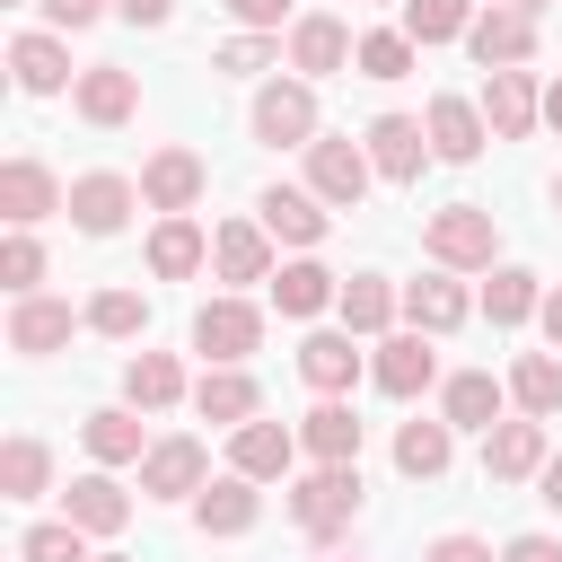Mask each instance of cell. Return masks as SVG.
Wrapping results in <instances>:
<instances>
[{
  "label": "cell",
  "instance_id": "obj_1",
  "mask_svg": "<svg viewBox=\"0 0 562 562\" xmlns=\"http://www.w3.org/2000/svg\"><path fill=\"white\" fill-rule=\"evenodd\" d=\"M422 246H430V255H439L448 272H474V263H492L501 228H492V211H483V202H448V211H430Z\"/></svg>",
  "mask_w": 562,
  "mask_h": 562
},
{
  "label": "cell",
  "instance_id": "obj_2",
  "mask_svg": "<svg viewBox=\"0 0 562 562\" xmlns=\"http://www.w3.org/2000/svg\"><path fill=\"white\" fill-rule=\"evenodd\" d=\"M351 509H360V474H351V465H316V474L290 492V518H299L307 536H342Z\"/></svg>",
  "mask_w": 562,
  "mask_h": 562
},
{
  "label": "cell",
  "instance_id": "obj_3",
  "mask_svg": "<svg viewBox=\"0 0 562 562\" xmlns=\"http://www.w3.org/2000/svg\"><path fill=\"white\" fill-rule=\"evenodd\" d=\"M307 193H316L325 211H360V193H369V149H360V140H316V149H307Z\"/></svg>",
  "mask_w": 562,
  "mask_h": 562
},
{
  "label": "cell",
  "instance_id": "obj_4",
  "mask_svg": "<svg viewBox=\"0 0 562 562\" xmlns=\"http://www.w3.org/2000/svg\"><path fill=\"white\" fill-rule=\"evenodd\" d=\"M255 342H263V316H255L246 299H211V307L193 316V351H202L211 369H237Z\"/></svg>",
  "mask_w": 562,
  "mask_h": 562
},
{
  "label": "cell",
  "instance_id": "obj_5",
  "mask_svg": "<svg viewBox=\"0 0 562 562\" xmlns=\"http://www.w3.org/2000/svg\"><path fill=\"white\" fill-rule=\"evenodd\" d=\"M255 140H272V149H316V97L299 88V79H272L263 97H255Z\"/></svg>",
  "mask_w": 562,
  "mask_h": 562
},
{
  "label": "cell",
  "instance_id": "obj_6",
  "mask_svg": "<svg viewBox=\"0 0 562 562\" xmlns=\"http://www.w3.org/2000/svg\"><path fill=\"white\" fill-rule=\"evenodd\" d=\"M536 114H544V97H536L527 70H492V79H483V123H492V140H527Z\"/></svg>",
  "mask_w": 562,
  "mask_h": 562
},
{
  "label": "cell",
  "instance_id": "obj_7",
  "mask_svg": "<svg viewBox=\"0 0 562 562\" xmlns=\"http://www.w3.org/2000/svg\"><path fill=\"white\" fill-rule=\"evenodd\" d=\"M465 44H474L483 70H518V61L536 53V18H518V9H483V18L465 26Z\"/></svg>",
  "mask_w": 562,
  "mask_h": 562
},
{
  "label": "cell",
  "instance_id": "obj_8",
  "mask_svg": "<svg viewBox=\"0 0 562 562\" xmlns=\"http://www.w3.org/2000/svg\"><path fill=\"white\" fill-rule=\"evenodd\" d=\"M140 202L167 211V220L193 211V202H202V158H193V149H158V158L140 167Z\"/></svg>",
  "mask_w": 562,
  "mask_h": 562
},
{
  "label": "cell",
  "instance_id": "obj_9",
  "mask_svg": "<svg viewBox=\"0 0 562 562\" xmlns=\"http://www.w3.org/2000/svg\"><path fill=\"white\" fill-rule=\"evenodd\" d=\"M483 474H492V483L544 474V422H501V430H483Z\"/></svg>",
  "mask_w": 562,
  "mask_h": 562
},
{
  "label": "cell",
  "instance_id": "obj_10",
  "mask_svg": "<svg viewBox=\"0 0 562 562\" xmlns=\"http://www.w3.org/2000/svg\"><path fill=\"white\" fill-rule=\"evenodd\" d=\"M483 140H492V123H483L474 97H430V149H439L448 167H465Z\"/></svg>",
  "mask_w": 562,
  "mask_h": 562
},
{
  "label": "cell",
  "instance_id": "obj_11",
  "mask_svg": "<svg viewBox=\"0 0 562 562\" xmlns=\"http://www.w3.org/2000/svg\"><path fill=\"white\" fill-rule=\"evenodd\" d=\"M422 140H430V132H422L413 114H378V123H369V167H378L386 184H413V176H422Z\"/></svg>",
  "mask_w": 562,
  "mask_h": 562
},
{
  "label": "cell",
  "instance_id": "obj_12",
  "mask_svg": "<svg viewBox=\"0 0 562 562\" xmlns=\"http://www.w3.org/2000/svg\"><path fill=\"white\" fill-rule=\"evenodd\" d=\"M0 211H9L18 228H35L44 211H70V193H61L35 158H9V167H0Z\"/></svg>",
  "mask_w": 562,
  "mask_h": 562
},
{
  "label": "cell",
  "instance_id": "obj_13",
  "mask_svg": "<svg viewBox=\"0 0 562 562\" xmlns=\"http://www.w3.org/2000/svg\"><path fill=\"white\" fill-rule=\"evenodd\" d=\"M290 457H299V430H281V422H246V430L228 439V465H237L246 483H272V474H290Z\"/></svg>",
  "mask_w": 562,
  "mask_h": 562
},
{
  "label": "cell",
  "instance_id": "obj_14",
  "mask_svg": "<svg viewBox=\"0 0 562 562\" xmlns=\"http://www.w3.org/2000/svg\"><path fill=\"white\" fill-rule=\"evenodd\" d=\"M140 492H149V501L202 492V439H158V448L140 457Z\"/></svg>",
  "mask_w": 562,
  "mask_h": 562
},
{
  "label": "cell",
  "instance_id": "obj_15",
  "mask_svg": "<svg viewBox=\"0 0 562 562\" xmlns=\"http://www.w3.org/2000/svg\"><path fill=\"white\" fill-rule=\"evenodd\" d=\"M360 44L342 35V18H299L290 26V70H307V79H325V70H342Z\"/></svg>",
  "mask_w": 562,
  "mask_h": 562
},
{
  "label": "cell",
  "instance_id": "obj_16",
  "mask_svg": "<svg viewBox=\"0 0 562 562\" xmlns=\"http://www.w3.org/2000/svg\"><path fill=\"white\" fill-rule=\"evenodd\" d=\"M255 211H263V237H281V246H316V237H325V202H316V193L272 184Z\"/></svg>",
  "mask_w": 562,
  "mask_h": 562
},
{
  "label": "cell",
  "instance_id": "obj_17",
  "mask_svg": "<svg viewBox=\"0 0 562 562\" xmlns=\"http://www.w3.org/2000/svg\"><path fill=\"white\" fill-rule=\"evenodd\" d=\"M430 378H439L430 334H386V342H378V386H386V395H422Z\"/></svg>",
  "mask_w": 562,
  "mask_h": 562
},
{
  "label": "cell",
  "instance_id": "obj_18",
  "mask_svg": "<svg viewBox=\"0 0 562 562\" xmlns=\"http://www.w3.org/2000/svg\"><path fill=\"white\" fill-rule=\"evenodd\" d=\"M299 448H307L316 465H360V422H351V404H316V413L299 422Z\"/></svg>",
  "mask_w": 562,
  "mask_h": 562
},
{
  "label": "cell",
  "instance_id": "obj_19",
  "mask_svg": "<svg viewBox=\"0 0 562 562\" xmlns=\"http://www.w3.org/2000/svg\"><path fill=\"white\" fill-rule=\"evenodd\" d=\"M255 483L246 474H220V483H202V501H193V518H202V536H246L255 527Z\"/></svg>",
  "mask_w": 562,
  "mask_h": 562
},
{
  "label": "cell",
  "instance_id": "obj_20",
  "mask_svg": "<svg viewBox=\"0 0 562 562\" xmlns=\"http://www.w3.org/2000/svg\"><path fill=\"white\" fill-rule=\"evenodd\" d=\"M123 211H132V184H123V176H79V184H70V220H79L88 237H114Z\"/></svg>",
  "mask_w": 562,
  "mask_h": 562
},
{
  "label": "cell",
  "instance_id": "obj_21",
  "mask_svg": "<svg viewBox=\"0 0 562 562\" xmlns=\"http://www.w3.org/2000/svg\"><path fill=\"white\" fill-rule=\"evenodd\" d=\"M211 263H220V281H263V272H272L263 220H228V228L211 237Z\"/></svg>",
  "mask_w": 562,
  "mask_h": 562
},
{
  "label": "cell",
  "instance_id": "obj_22",
  "mask_svg": "<svg viewBox=\"0 0 562 562\" xmlns=\"http://www.w3.org/2000/svg\"><path fill=\"white\" fill-rule=\"evenodd\" d=\"M299 378H307L316 395H342V386L360 378V351H351V334H307V342H299Z\"/></svg>",
  "mask_w": 562,
  "mask_h": 562
},
{
  "label": "cell",
  "instance_id": "obj_23",
  "mask_svg": "<svg viewBox=\"0 0 562 562\" xmlns=\"http://www.w3.org/2000/svg\"><path fill=\"white\" fill-rule=\"evenodd\" d=\"M255 404H263V395H255V378H246V369H211V378L193 386V413H202V422H228V430H246V422H255Z\"/></svg>",
  "mask_w": 562,
  "mask_h": 562
},
{
  "label": "cell",
  "instance_id": "obj_24",
  "mask_svg": "<svg viewBox=\"0 0 562 562\" xmlns=\"http://www.w3.org/2000/svg\"><path fill=\"white\" fill-rule=\"evenodd\" d=\"M448 430H501V378L492 369H457L448 378Z\"/></svg>",
  "mask_w": 562,
  "mask_h": 562
},
{
  "label": "cell",
  "instance_id": "obj_25",
  "mask_svg": "<svg viewBox=\"0 0 562 562\" xmlns=\"http://www.w3.org/2000/svg\"><path fill=\"white\" fill-rule=\"evenodd\" d=\"M132 105H140L132 70H114V61L79 70V114H88V123H132Z\"/></svg>",
  "mask_w": 562,
  "mask_h": 562
},
{
  "label": "cell",
  "instance_id": "obj_26",
  "mask_svg": "<svg viewBox=\"0 0 562 562\" xmlns=\"http://www.w3.org/2000/svg\"><path fill=\"white\" fill-rule=\"evenodd\" d=\"M202 255H211V246H202V228H193L184 211L149 228V272H158V281H184V272H202Z\"/></svg>",
  "mask_w": 562,
  "mask_h": 562
},
{
  "label": "cell",
  "instance_id": "obj_27",
  "mask_svg": "<svg viewBox=\"0 0 562 562\" xmlns=\"http://www.w3.org/2000/svg\"><path fill=\"white\" fill-rule=\"evenodd\" d=\"M404 316H413V334H457V325H465V290H457L448 272H430V281L404 290Z\"/></svg>",
  "mask_w": 562,
  "mask_h": 562
},
{
  "label": "cell",
  "instance_id": "obj_28",
  "mask_svg": "<svg viewBox=\"0 0 562 562\" xmlns=\"http://www.w3.org/2000/svg\"><path fill=\"white\" fill-rule=\"evenodd\" d=\"M448 457H457L448 422H404V430H395V474L430 483V474H448Z\"/></svg>",
  "mask_w": 562,
  "mask_h": 562
},
{
  "label": "cell",
  "instance_id": "obj_29",
  "mask_svg": "<svg viewBox=\"0 0 562 562\" xmlns=\"http://www.w3.org/2000/svg\"><path fill=\"white\" fill-rule=\"evenodd\" d=\"M9 70H18L26 97H53V88L70 79V53H61L53 35H18V44H9Z\"/></svg>",
  "mask_w": 562,
  "mask_h": 562
},
{
  "label": "cell",
  "instance_id": "obj_30",
  "mask_svg": "<svg viewBox=\"0 0 562 562\" xmlns=\"http://www.w3.org/2000/svg\"><path fill=\"white\" fill-rule=\"evenodd\" d=\"M53 342H70V307L61 299H18V316H9V351H53Z\"/></svg>",
  "mask_w": 562,
  "mask_h": 562
},
{
  "label": "cell",
  "instance_id": "obj_31",
  "mask_svg": "<svg viewBox=\"0 0 562 562\" xmlns=\"http://www.w3.org/2000/svg\"><path fill=\"white\" fill-rule=\"evenodd\" d=\"M123 518H132L123 483H105V474H79V483H70V527H88V536H114Z\"/></svg>",
  "mask_w": 562,
  "mask_h": 562
},
{
  "label": "cell",
  "instance_id": "obj_32",
  "mask_svg": "<svg viewBox=\"0 0 562 562\" xmlns=\"http://www.w3.org/2000/svg\"><path fill=\"white\" fill-rule=\"evenodd\" d=\"M272 299H281V316H316V307H334V299H342V281H334L325 263H281Z\"/></svg>",
  "mask_w": 562,
  "mask_h": 562
},
{
  "label": "cell",
  "instance_id": "obj_33",
  "mask_svg": "<svg viewBox=\"0 0 562 562\" xmlns=\"http://www.w3.org/2000/svg\"><path fill=\"white\" fill-rule=\"evenodd\" d=\"M334 307H342V334H386V316H395V290H386L378 272H351Z\"/></svg>",
  "mask_w": 562,
  "mask_h": 562
},
{
  "label": "cell",
  "instance_id": "obj_34",
  "mask_svg": "<svg viewBox=\"0 0 562 562\" xmlns=\"http://www.w3.org/2000/svg\"><path fill=\"white\" fill-rule=\"evenodd\" d=\"M123 395H132L140 413H158V404H176V395H184V369H176L167 351H132V369H123Z\"/></svg>",
  "mask_w": 562,
  "mask_h": 562
},
{
  "label": "cell",
  "instance_id": "obj_35",
  "mask_svg": "<svg viewBox=\"0 0 562 562\" xmlns=\"http://www.w3.org/2000/svg\"><path fill=\"white\" fill-rule=\"evenodd\" d=\"M509 395H518V413H527V422H544V413H562V360H544V351H527V360L509 369Z\"/></svg>",
  "mask_w": 562,
  "mask_h": 562
},
{
  "label": "cell",
  "instance_id": "obj_36",
  "mask_svg": "<svg viewBox=\"0 0 562 562\" xmlns=\"http://www.w3.org/2000/svg\"><path fill=\"white\" fill-rule=\"evenodd\" d=\"M483 307H492V325H527V316L544 307V290H536V272H518V263H509V272H492V281H483Z\"/></svg>",
  "mask_w": 562,
  "mask_h": 562
},
{
  "label": "cell",
  "instance_id": "obj_37",
  "mask_svg": "<svg viewBox=\"0 0 562 562\" xmlns=\"http://www.w3.org/2000/svg\"><path fill=\"white\" fill-rule=\"evenodd\" d=\"M474 26V0H404V35L413 44H448Z\"/></svg>",
  "mask_w": 562,
  "mask_h": 562
},
{
  "label": "cell",
  "instance_id": "obj_38",
  "mask_svg": "<svg viewBox=\"0 0 562 562\" xmlns=\"http://www.w3.org/2000/svg\"><path fill=\"white\" fill-rule=\"evenodd\" d=\"M44 474H53L44 439H9V448H0V492H9V501H35V492H44Z\"/></svg>",
  "mask_w": 562,
  "mask_h": 562
},
{
  "label": "cell",
  "instance_id": "obj_39",
  "mask_svg": "<svg viewBox=\"0 0 562 562\" xmlns=\"http://www.w3.org/2000/svg\"><path fill=\"white\" fill-rule=\"evenodd\" d=\"M351 61H360V79H404L413 70V35L404 26H378V35H360Z\"/></svg>",
  "mask_w": 562,
  "mask_h": 562
},
{
  "label": "cell",
  "instance_id": "obj_40",
  "mask_svg": "<svg viewBox=\"0 0 562 562\" xmlns=\"http://www.w3.org/2000/svg\"><path fill=\"white\" fill-rule=\"evenodd\" d=\"M88 457H105V465L149 457V448H140V422H132V413H88Z\"/></svg>",
  "mask_w": 562,
  "mask_h": 562
},
{
  "label": "cell",
  "instance_id": "obj_41",
  "mask_svg": "<svg viewBox=\"0 0 562 562\" xmlns=\"http://www.w3.org/2000/svg\"><path fill=\"white\" fill-rule=\"evenodd\" d=\"M26 562H97V553H88V527L53 518V527H26Z\"/></svg>",
  "mask_w": 562,
  "mask_h": 562
},
{
  "label": "cell",
  "instance_id": "obj_42",
  "mask_svg": "<svg viewBox=\"0 0 562 562\" xmlns=\"http://www.w3.org/2000/svg\"><path fill=\"white\" fill-rule=\"evenodd\" d=\"M88 325L123 342V334H140V325H149V307H140V290H97V307H88Z\"/></svg>",
  "mask_w": 562,
  "mask_h": 562
},
{
  "label": "cell",
  "instance_id": "obj_43",
  "mask_svg": "<svg viewBox=\"0 0 562 562\" xmlns=\"http://www.w3.org/2000/svg\"><path fill=\"white\" fill-rule=\"evenodd\" d=\"M0 281H9V290H18V299H35V281H44V246H35V237H26V228H18V237H9V246H0Z\"/></svg>",
  "mask_w": 562,
  "mask_h": 562
},
{
  "label": "cell",
  "instance_id": "obj_44",
  "mask_svg": "<svg viewBox=\"0 0 562 562\" xmlns=\"http://www.w3.org/2000/svg\"><path fill=\"white\" fill-rule=\"evenodd\" d=\"M263 61H272V44H263V35H228V44H220V70H237V79H246V70H263Z\"/></svg>",
  "mask_w": 562,
  "mask_h": 562
},
{
  "label": "cell",
  "instance_id": "obj_45",
  "mask_svg": "<svg viewBox=\"0 0 562 562\" xmlns=\"http://www.w3.org/2000/svg\"><path fill=\"white\" fill-rule=\"evenodd\" d=\"M422 562H501V553H492L483 536H439V544H430Z\"/></svg>",
  "mask_w": 562,
  "mask_h": 562
},
{
  "label": "cell",
  "instance_id": "obj_46",
  "mask_svg": "<svg viewBox=\"0 0 562 562\" xmlns=\"http://www.w3.org/2000/svg\"><path fill=\"white\" fill-rule=\"evenodd\" d=\"M501 562H562V544H553V536H509Z\"/></svg>",
  "mask_w": 562,
  "mask_h": 562
},
{
  "label": "cell",
  "instance_id": "obj_47",
  "mask_svg": "<svg viewBox=\"0 0 562 562\" xmlns=\"http://www.w3.org/2000/svg\"><path fill=\"white\" fill-rule=\"evenodd\" d=\"M97 9H105V0H44V18H53V26H88Z\"/></svg>",
  "mask_w": 562,
  "mask_h": 562
},
{
  "label": "cell",
  "instance_id": "obj_48",
  "mask_svg": "<svg viewBox=\"0 0 562 562\" xmlns=\"http://www.w3.org/2000/svg\"><path fill=\"white\" fill-rule=\"evenodd\" d=\"M114 9H123L132 26H167V9H176V0H114Z\"/></svg>",
  "mask_w": 562,
  "mask_h": 562
},
{
  "label": "cell",
  "instance_id": "obj_49",
  "mask_svg": "<svg viewBox=\"0 0 562 562\" xmlns=\"http://www.w3.org/2000/svg\"><path fill=\"white\" fill-rule=\"evenodd\" d=\"M228 9H237L246 26H281V9H290V0H228Z\"/></svg>",
  "mask_w": 562,
  "mask_h": 562
},
{
  "label": "cell",
  "instance_id": "obj_50",
  "mask_svg": "<svg viewBox=\"0 0 562 562\" xmlns=\"http://www.w3.org/2000/svg\"><path fill=\"white\" fill-rule=\"evenodd\" d=\"M536 316H544V334L562 342V290H544V307H536Z\"/></svg>",
  "mask_w": 562,
  "mask_h": 562
},
{
  "label": "cell",
  "instance_id": "obj_51",
  "mask_svg": "<svg viewBox=\"0 0 562 562\" xmlns=\"http://www.w3.org/2000/svg\"><path fill=\"white\" fill-rule=\"evenodd\" d=\"M544 501L562 509V457H544Z\"/></svg>",
  "mask_w": 562,
  "mask_h": 562
},
{
  "label": "cell",
  "instance_id": "obj_52",
  "mask_svg": "<svg viewBox=\"0 0 562 562\" xmlns=\"http://www.w3.org/2000/svg\"><path fill=\"white\" fill-rule=\"evenodd\" d=\"M544 123H553V132H562V79H553V88H544Z\"/></svg>",
  "mask_w": 562,
  "mask_h": 562
},
{
  "label": "cell",
  "instance_id": "obj_53",
  "mask_svg": "<svg viewBox=\"0 0 562 562\" xmlns=\"http://www.w3.org/2000/svg\"><path fill=\"white\" fill-rule=\"evenodd\" d=\"M509 9H518V18H536V9H544V0H509Z\"/></svg>",
  "mask_w": 562,
  "mask_h": 562
},
{
  "label": "cell",
  "instance_id": "obj_54",
  "mask_svg": "<svg viewBox=\"0 0 562 562\" xmlns=\"http://www.w3.org/2000/svg\"><path fill=\"white\" fill-rule=\"evenodd\" d=\"M97 562H123V553H97Z\"/></svg>",
  "mask_w": 562,
  "mask_h": 562
},
{
  "label": "cell",
  "instance_id": "obj_55",
  "mask_svg": "<svg viewBox=\"0 0 562 562\" xmlns=\"http://www.w3.org/2000/svg\"><path fill=\"white\" fill-rule=\"evenodd\" d=\"M553 202H562V176H553Z\"/></svg>",
  "mask_w": 562,
  "mask_h": 562
}]
</instances>
